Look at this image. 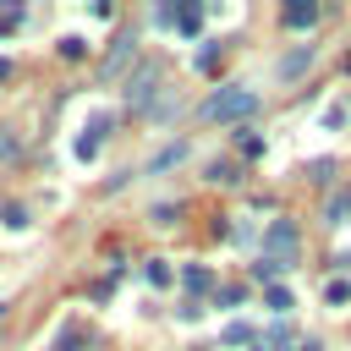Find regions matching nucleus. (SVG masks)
Instances as JSON below:
<instances>
[{
  "label": "nucleus",
  "mask_w": 351,
  "mask_h": 351,
  "mask_svg": "<svg viewBox=\"0 0 351 351\" xmlns=\"http://www.w3.org/2000/svg\"><path fill=\"white\" fill-rule=\"evenodd\" d=\"M88 346V329H66L60 340H55V351H82Z\"/></svg>",
  "instance_id": "2eb2a0df"
},
{
  "label": "nucleus",
  "mask_w": 351,
  "mask_h": 351,
  "mask_svg": "<svg viewBox=\"0 0 351 351\" xmlns=\"http://www.w3.org/2000/svg\"><path fill=\"white\" fill-rule=\"evenodd\" d=\"M247 340H252L247 324H230V329H225V346H247Z\"/></svg>",
  "instance_id": "6ab92c4d"
},
{
  "label": "nucleus",
  "mask_w": 351,
  "mask_h": 351,
  "mask_svg": "<svg viewBox=\"0 0 351 351\" xmlns=\"http://www.w3.org/2000/svg\"><path fill=\"white\" fill-rule=\"evenodd\" d=\"M324 302H329V307H346V302H351V280H346V274L324 280Z\"/></svg>",
  "instance_id": "6e6552de"
},
{
  "label": "nucleus",
  "mask_w": 351,
  "mask_h": 351,
  "mask_svg": "<svg viewBox=\"0 0 351 351\" xmlns=\"http://www.w3.org/2000/svg\"><path fill=\"white\" fill-rule=\"evenodd\" d=\"M132 55H137V38H132V33H121V38H115V49L104 55V77H115V71H121Z\"/></svg>",
  "instance_id": "423d86ee"
},
{
  "label": "nucleus",
  "mask_w": 351,
  "mask_h": 351,
  "mask_svg": "<svg viewBox=\"0 0 351 351\" xmlns=\"http://www.w3.org/2000/svg\"><path fill=\"white\" fill-rule=\"evenodd\" d=\"M115 132V115H93L88 126H82V137H77V159H93L99 154V143Z\"/></svg>",
  "instance_id": "20e7f679"
},
{
  "label": "nucleus",
  "mask_w": 351,
  "mask_h": 351,
  "mask_svg": "<svg viewBox=\"0 0 351 351\" xmlns=\"http://www.w3.org/2000/svg\"><path fill=\"white\" fill-rule=\"evenodd\" d=\"M296 351H324V346H318V340H302V346H296Z\"/></svg>",
  "instance_id": "393cba45"
},
{
  "label": "nucleus",
  "mask_w": 351,
  "mask_h": 351,
  "mask_svg": "<svg viewBox=\"0 0 351 351\" xmlns=\"http://www.w3.org/2000/svg\"><path fill=\"white\" fill-rule=\"evenodd\" d=\"M0 313H5V307H0Z\"/></svg>",
  "instance_id": "c85d7f7f"
},
{
  "label": "nucleus",
  "mask_w": 351,
  "mask_h": 351,
  "mask_svg": "<svg viewBox=\"0 0 351 351\" xmlns=\"http://www.w3.org/2000/svg\"><path fill=\"white\" fill-rule=\"evenodd\" d=\"M5 77H11V60H5V55H0V82H5Z\"/></svg>",
  "instance_id": "a878e982"
},
{
  "label": "nucleus",
  "mask_w": 351,
  "mask_h": 351,
  "mask_svg": "<svg viewBox=\"0 0 351 351\" xmlns=\"http://www.w3.org/2000/svg\"><path fill=\"white\" fill-rule=\"evenodd\" d=\"M236 148H241V154H247V159H252V154H258V148H263V143H258V132H236Z\"/></svg>",
  "instance_id": "a211bd4d"
},
{
  "label": "nucleus",
  "mask_w": 351,
  "mask_h": 351,
  "mask_svg": "<svg viewBox=\"0 0 351 351\" xmlns=\"http://www.w3.org/2000/svg\"><path fill=\"white\" fill-rule=\"evenodd\" d=\"M176 22H181L186 33H197V27H203V5H181V11H176Z\"/></svg>",
  "instance_id": "f8f14e48"
},
{
  "label": "nucleus",
  "mask_w": 351,
  "mask_h": 351,
  "mask_svg": "<svg viewBox=\"0 0 351 351\" xmlns=\"http://www.w3.org/2000/svg\"><path fill=\"white\" fill-rule=\"evenodd\" d=\"M60 55H66V60H82V55H88V44L71 33V38H60Z\"/></svg>",
  "instance_id": "dca6fc26"
},
{
  "label": "nucleus",
  "mask_w": 351,
  "mask_h": 351,
  "mask_svg": "<svg viewBox=\"0 0 351 351\" xmlns=\"http://www.w3.org/2000/svg\"><path fill=\"white\" fill-rule=\"evenodd\" d=\"M346 214H351V192H340V197H335V203L324 208V219H329V225H340Z\"/></svg>",
  "instance_id": "4468645a"
},
{
  "label": "nucleus",
  "mask_w": 351,
  "mask_h": 351,
  "mask_svg": "<svg viewBox=\"0 0 351 351\" xmlns=\"http://www.w3.org/2000/svg\"><path fill=\"white\" fill-rule=\"evenodd\" d=\"M285 340H291V329H285V324H274V329H269V346H274V351H285Z\"/></svg>",
  "instance_id": "5701e85b"
},
{
  "label": "nucleus",
  "mask_w": 351,
  "mask_h": 351,
  "mask_svg": "<svg viewBox=\"0 0 351 351\" xmlns=\"http://www.w3.org/2000/svg\"><path fill=\"white\" fill-rule=\"evenodd\" d=\"M324 126H346V104H329L324 110Z\"/></svg>",
  "instance_id": "4be33fe9"
},
{
  "label": "nucleus",
  "mask_w": 351,
  "mask_h": 351,
  "mask_svg": "<svg viewBox=\"0 0 351 351\" xmlns=\"http://www.w3.org/2000/svg\"><path fill=\"white\" fill-rule=\"evenodd\" d=\"M252 110H258V93H252V88H219V93L197 110V121L219 126V121H241V115H252Z\"/></svg>",
  "instance_id": "f257e3e1"
},
{
  "label": "nucleus",
  "mask_w": 351,
  "mask_h": 351,
  "mask_svg": "<svg viewBox=\"0 0 351 351\" xmlns=\"http://www.w3.org/2000/svg\"><path fill=\"white\" fill-rule=\"evenodd\" d=\"M176 214H181L176 203H159V208H154V225H176Z\"/></svg>",
  "instance_id": "412c9836"
},
{
  "label": "nucleus",
  "mask_w": 351,
  "mask_h": 351,
  "mask_svg": "<svg viewBox=\"0 0 351 351\" xmlns=\"http://www.w3.org/2000/svg\"><path fill=\"white\" fill-rule=\"evenodd\" d=\"M346 71H351V55H346Z\"/></svg>",
  "instance_id": "cd10ccee"
},
{
  "label": "nucleus",
  "mask_w": 351,
  "mask_h": 351,
  "mask_svg": "<svg viewBox=\"0 0 351 351\" xmlns=\"http://www.w3.org/2000/svg\"><path fill=\"white\" fill-rule=\"evenodd\" d=\"M11 148H16V132H11V126H0V159H11Z\"/></svg>",
  "instance_id": "b1692460"
},
{
  "label": "nucleus",
  "mask_w": 351,
  "mask_h": 351,
  "mask_svg": "<svg viewBox=\"0 0 351 351\" xmlns=\"http://www.w3.org/2000/svg\"><path fill=\"white\" fill-rule=\"evenodd\" d=\"M154 88H159V66H154V60H143V66L132 71V88H126V104H132V110H143V104L154 99Z\"/></svg>",
  "instance_id": "7ed1b4c3"
},
{
  "label": "nucleus",
  "mask_w": 351,
  "mask_h": 351,
  "mask_svg": "<svg viewBox=\"0 0 351 351\" xmlns=\"http://www.w3.org/2000/svg\"><path fill=\"white\" fill-rule=\"evenodd\" d=\"M0 33H11V22H5V16H0Z\"/></svg>",
  "instance_id": "bb28decb"
},
{
  "label": "nucleus",
  "mask_w": 351,
  "mask_h": 351,
  "mask_svg": "<svg viewBox=\"0 0 351 351\" xmlns=\"http://www.w3.org/2000/svg\"><path fill=\"white\" fill-rule=\"evenodd\" d=\"M296 252H302V230H296L291 219H274L269 236H263V263L285 269V263H296Z\"/></svg>",
  "instance_id": "f03ea898"
},
{
  "label": "nucleus",
  "mask_w": 351,
  "mask_h": 351,
  "mask_svg": "<svg viewBox=\"0 0 351 351\" xmlns=\"http://www.w3.org/2000/svg\"><path fill=\"white\" fill-rule=\"evenodd\" d=\"M280 16H285V27H313L318 22V0H291Z\"/></svg>",
  "instance_id": "39448f33"
},
{
  "label": "nucleus",
  "mask_w": 351,
  "mask_h": 351,
  "mask_svg": "<svg viewBox=\"0 0 351 351\" xmlns=\"http://www.w3.org/2000/svg\"><path fill=\"white\" fill-rule=\"evenodd\" d=\"M269 307H274V313H291V307H296V296H291L285 285H269Z\"/></svg>",
  "instance_id": "ddd939ff"
},
{
  "label": "nucleus",
  "mask_w": 351,
  "mask_h": 351,
  "mask_svg": "<svg viewBox=\"0 0 351 351\" xmlns=\"http://www.w3.org/2000/svg\"><path fill=\"white\" fill-rule=\"evenodd\" d=\"M0 219H5V230H22V225H27V208H16V203H5V214H0Z\"/></svg>",
  "instance_id": "f3484780"
},
{
  "label": "nucleus",
  "mask_w": 351,
  "mask_h": 351,
  "mask_svg": "<svg viewBox=\"0 0 351 351\" xmlns=\"http://www.w3.org/2000/svg\"><path fill=\"white\" fill-rule=\"evenodd\" d=\"M307 60H313V49H291V55L280 60V77H302V71H307Z\"/></svg>",
  "instance_id": "1a4fd4ad"
},
{
  "label": "nucleus",
  "mask_w": 351,
  "mask_h": 351,
  "mask_svg": "<svg viewBox=\"0 0 351 351\" xmlns=\"http://www.w3.org/2000/svg\"><path fill=\"white\" fill-rule=\"evenodd\" d=\"M181 159H186V143H170L165 154H154V165H148V170L159 176V170H170V165H181Z\"/></svg>",
  "instance_id": "9d476101"
},
{
  "label": "nucleus",
  "mask_w": 351,
  "mask_h": 351,
  "mask_svg": "<svg viewBox=\"0 0 351 351\" xmlns=\"http://www.w3.org/2000/svg\"><path fill=\"white\" fill-rule=\"evenodd\" d=\"M214 66H219V44H208V49L197 55V71H214Z\"/></svg>",
  "instance_id": "aec40b11"
},
{
  "label": "nucleus",
  "mask_w": 351,
  "mask_h": 351,
  "mask_svg": "<svg viewBox=\"0 0 351 351\" xmlns=\"http://www.w3.org/2000/svg\"><path fill=\"white\" fill-rule=\"evenodd\" d=\"M143 280H148V285H154V291H159V285H170V280H176V274H170V263H159V258H154V263H148V269H143Z\"/></svg>",
  "instance_id": "9b49d317"
},
{
  "label": "nucleus",
  "mask_w": 351,
  "mask_h": 351,
  "mask_svg": "<svg viewBox=\"0 0 351 351\" xmlns=\"http://www.w3.org/2000/svg\"><path fill=\"white\" fill-rule=\"evenodd\" d=\"M181 285H186L192 296H203V291H214V274H208L203 263H186V269H181Z\"/></svg>",
  "instance_id": "0eeeda50"
}]
</instances>
